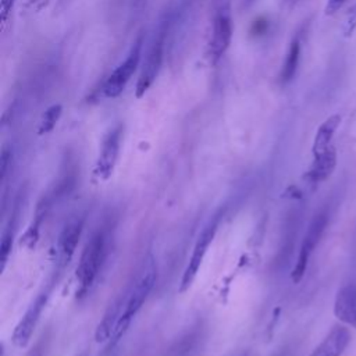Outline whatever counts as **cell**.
I'll use <instances>...</instances> for the list:
<instances>
[{
    "mask_svg": "<svg viewBox=\"0 0 356 356\" xmlns=\"http://www.w3.org/2000/svg\"><path fill=\"white\" fill-rule=\"evenodd\" d=\"M154 282H156V268H154L153 260L150 259L143 267V270L140 271V274L138 275V278L134 281V284H131V286L124 292V309L113 338L118 339L125 332L131 320L139 312L147 295L153 289Z\"/></svg>",
    "mask_w": 356,
    "mask_h": 356,
    "instance_id": "6da1fadb",
    "label": "cell"
},
{
    "mask_svg": "<svg viewBox=\"0 0 356 356\" xmlns=\"http://www.w3.org/2000/svg\"><path fill=\"white\" fill-rule=\"evenodd\" d=\"M232 39V17L229 0H214L211 31L207 43V54L216 64L228 50Z\"/></svg>",
    "mask_w": 356,
    "mask_h": 356,
    "instance_id": "7a4b0ae2",
    "label": "cell"
},
{
    "mask_svg": "<svg viewBox=\"0 0 356 356\" xmlns=\"http://www.w3.org/2000/svg\"><path fill=\"white\" fill-rule=\"evenodd\" d=\"M167 28H168V22L161 21V24L159 25L157 31L154 32V35L152 38V42L149 44L145 60L142 63V70H140V74H139V78L136 82V88H135V95L138 99L145 96V93L150 89V86L153 85V82L156 81V78L160 72L163 58H164Z\"/></svg>",
    "mask_w": 356,
    "mask_h": 356,
    "instance_id": "3957f363",
    "label": "cell"
},
{
    "mask_svg": "<svg viewBox=\"0 0 356 356\" xmlns=\"http://www.w3.org/2000/svg\"><path fill=\"white\" fill-rule=\"evenodd\" d=\"M106 256V238L103 231H96L86 242L78 267L76 280L79 282V293H86L95 282L102 263Z\"/></svg>",
    "mask_w": 356,
    "mask_h": 356,
    "instance_id": "277c9868",
    "label": "cell"
},
{
    "mask_svg": "<svg viewBox=\"0 0 356 356\" xmlns=\"http://www.w3.org/2000/svg\"><path fill=\"white\" fill-rule=\"evenodd\" d=\"M142 47H143V35L140 33L136 38V40L132 43L125 60L122 63H120L117 65V68L104 81L102 90L106 97L114 99L122 93V90L125 89L131 76L139 67L140 57H142Z\"/></svg>",
    "mask_w": 356,
    "mask_h": 356,
    "instance_id": "5b68a950",
    "label": "cell"
},
{
    "mask_svg": "<svg viewBox=\"0 0 356 356\" xmlns=\"http://www.w3.org/2000/svg\"><path fill=\"white\" fill-rule=\"evenodd\" d=\"M327 222H328V214H327L325 210L318 211L312 218V221L307 227V231L305 234V238L302 241L300 250H299L295 267L292 270V281L295 284H298L303 278L307 263H309V259H310L313 250L316 249L317 243L320 242V238H321V235H323V232L327 227Z\"/></svg>",
    "mask_w": 356,
    "mask_h": 356,
    "instance_id": "8992f818",
    "label": "cell"
},
{
    "mask_svg": "<svg viewBox=\"0 0 356 356\" xmlns=\"http://www.w3.org/2000/svg\"><path fill=\"white\" fill-rule=\"evenodd\" d=\"M49 293L50 289H44L42 291L35 299L33 302L29 305V307L26 309V312L24 313V316L21 317V320L18 321V324L15 325L13 335H11V341L15 346L18 348H24L28 345L35 327L40 318V314L46 306V302L49 299Z\"/></svg>",
    "mask_w": 356,
    "mask_h": 356,
    "instance_id": "52a82bcc",
    "label": "cell"
},
{
    "mask_svg": "<svg viewBox=\"0 0 356 356\" xmlns=\"http://www.w3.org/2000/svg\"><path fill=\"white\" fill-rule=\"evenodd\" d=\"M121 138H122V125H115L103 138L99 157L95 165V172L99 178L107 179L111 175L120 154Z\"/></svg>",
    "mask_w": 356,
    "mask_h": 356,
    "instance_id": "ba28073f",
    "label": "cell"
},
{
    "mask_svg": "<svg viewBox=\"0 0 356 356\" xmlns=\"http://www.w3.org/2000/svg\"><path fill=\"white\" fill-rule=\"evenodd\" d=\"M216 231H217V222L213 221L210 222L203 231L202 234L199 235L195 246H193V250H192V254H191V259L184 270V274H182V278H181V285H179V291L184 292L186 291L191 284L193 282L199 268H200V264L207 253V249L216 235Z\"/></svg>",
    "mask_w": 356,
    "mask_h": 356,
    "instance_id": "9c48e42d",
    "label": "cell"
},
{
    "mask_svg": "<svg viewBox=\"0 0 356 356\" xmlns=\"http://www.w3.org/2000/svg\"><path fill=\"white\" fill-rule=\"evenodd\" d=\"M82 228H83L82 220H72L61 231L58 236V243H57V256H58L60 266H65L74 256L82 234Z\"/></svg>",
    "mask_w": 356,
    "mask_h": 356,
    "instance_id": "30bf717a",
    "label": "cell"
},
{
    "mask_svg": "<svg viewBox=\"0 0 356 356\" xmlns=\"http://www.w3.org/2000/svg\"><path fill=\"white\" fill-rule=\"evenodd\" d=\"M334 313L342 323L356 328V284L345 285L338 291Z\"/></svg>",
    "mask_w": 356,
    "mask_h": 356,
    "instance_id": "8fae6325",
    "label": "cell"
},
{
    "mask_svg": "<svg viewBox=\"0 0 356 356\" xmlns=\"http://www.w3.org/2000/svg\"><path fill=\"white\" fill-rule=\"evenodd\" d=\"M350 341V334L346 327L337 325L313 350L312 356H341Z\"/></svg>",
    "mask_w": 356,
    "mask_h": 356,
    "instance_id": "7c38bea8",
    "label": "cell"
},
{
    "mask_svg": "<svg viewBox=\"0 0 356 356\" xmlns=\"http://www.w3.org/2000/svg\"><path fill=\"white\" fill-rule=\"evenodd\" d=\"M122 309H124V295L117 298L110 305V307L106 310L103 318L97 324V328H96V332H95L96 342H106L111 337H114L115 328H117L118 321H120L121 314H122Z\"/></svg>",
    "mask_w": 356,
    "mask_h": 356,
    "instance_id": "4fadbf2b",
    "label": "cell"
},
{
    "mask_svg": "<svg viewBox=\"0 0 356 356\" xmlns=\"http://www.w3.org/2000/svg\"><path fill=\"white\" fill-rule=\"evenodd\" d=\"M337 163V153L332 146L327 147L324 152L314 154L313 164L307 171V178L313 182L324 181L332 172Z\"/></svg>",
    "mask_w": 356,
    "mask_h": 356,
    "instance_id": "5bb4252c",
    "label": "cell"
},
{
    "mask_svg": "<svg viewBox=\"0 0 356 356\" xmlns=\"http://www.w3.org/2000/svg\"><path fill=\"white\" fill-rule=\"evenodd\" d=\"M339 122H341V117L338 114H334V115L328 117L318 127V129L316 132V136H314V142H313V156L324 152L327 147L331 146L330 145L331 138H332L334 132L337 131Z\"/></svg>",
    "mask_w": 356,
    "mask_h": 356,
    "instance_id": "9a60e30c",
    "label": "cell"
},
{
    "mask_svg": "<svg viewBox=\"0 0 356 356\" xmlns=\"http://www.w3.org/2000/svg\"><path fill=\"white\" fill-rule=\"evenodd\" d=\"M299 57H300V40L299 38H293V40L291 42L281 72H280V81L282 83H288L292 81V78L296 74L298 65H299Z\"/></svg>",
    "mask_w": 356,
    "mask_h": 356,
    "instance_id": "2e32d148",
    "label": "cell"
},
{
    "mask_svg": "<svg viewBox=\"0 0 356 356\" xmlns=\"http://www.w3.org/2000/svg\"><path fill=\"white\" fill-rule=\"evenodd\" d=\"M61 113H63V106L61 104H51L49 108H46V111L42 114L40 124H39V128H38V134L44 135V134H49L50 131H53L57 121L60 120Z\"/></svg>",
    "mask_w": 356,
    "mask_h": 356,
    "instance_id": "e0dca14e",
    "label": "cell"
},
{
    "mask_svg": "<svg viewBox=\"0 0 356 356\" xmlns=\"http://www.w3.org/2000/svg\"><path fill=\"white\" fill-rule=\"evenodd\" d=\"M15 0H1L0 3V18H1V25L4 26L7 24V19H8V15L13 10V6H14Z\"/></svg>",
    "mask_w": 356,
    "mask_h": 356,
    "instance_id": "ac0fdd59",
    "label": "cell"
},
{
    "mask_svg": "<svg viewBox=\"0 0 356 356\" xmlns=\"http://www.w3.org/2000/svg\"><path fill=\"white\" fill-rule=\"evenodd\" d=\"M346 0H328L327 6H325V14L327 15H332L335 14L343 4Z\"/></svg>",
    "mask_w": 356,
    "mask_h": 356,
    "instance_id": "d6986e66",
    "label": "cell"
},
{
    "mask_svg": "<svg viewBox=\"0 0 356 356\" xmlns=\"http://www.w3.org/2000/svg\"><path fill=\"white\" fill-rule=\"evenodd\" d=\"M267 29V21L266 19H259V21H254L253 26H252V33L254 35H261L264 33Z\"/></svg>",
    "mask_w": 356,
    "mask_h": 356,
    "instance_id": "ffe728a7",
    "label": "cell"
},
{
    "mask_svg": "<svg viewBox=\"0 0 356 356\" xmlns=\"http://www.w3.org/2000/svg\"><path fill=\"white\" fill-rule=\"evenodd\" d=\"M31 4H36V8H42L43 6H46L49 3V0H31Z\"/></svg>",
    "mask_w": 356,
    "mask_h": 356,
    "instance_id": "44dd1931",
    "label": "cell"
},
{
    "mask_svg": "<svg viewBox=\"0 0 356 356\" xmlns=\"http://www.w3.org/2000/svg\"><path fill=\"white\" fill-rule=\"evenodd\" d=\"M29 356H42V353H40V350L39 349H36L35 352H32Z\"/></svg>",
    "mask_w": 356,
    "mask_h": 356,
    "instance_id": "7402d4cb",
    "label": "cell"
},
{
    "mask_svg": "<svg viewBox=\"0 0 356 356\" xmlns=\"http://www.w3.org/2000/svg\"><path fill=\"white\" fill-rule=\"evenodd\" d=\"M248 1H252V0H248Z\"/></svg>",
    "mask_w": 356,
    "mask_h": 356,
    "instance_id": "603a6c76",
    "label": "cell"
}]
</instances>
